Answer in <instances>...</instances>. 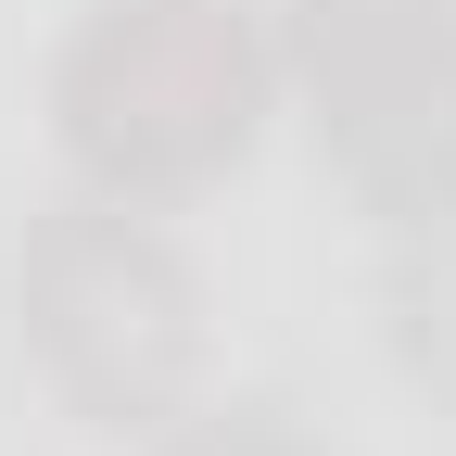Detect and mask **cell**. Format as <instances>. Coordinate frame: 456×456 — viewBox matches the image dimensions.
<instances>
[{
  "instance_id": "3957f363",
  "label": "cell",
  "mask_w": 456,
  "mask_h": 456,
  "mask_svg": "<svg viewBox=\"0 0 456 456\" xmlns=\"http://www.w3.org/2000/svg\"><path fill=\"white\" fill-rule=\"evenodd\" d=\"M279 64L368 216L406 228L456 203V0H292Z\"/></svg>"
},
{
  "instance_id": "5b68a950",
  "label": "cell",
  "mask_w": 456,
  "mask_h": 456,
  "mask_svg": "<svg viewBox=\"0 0 456 456\" xmlns=\"http://www.w3.org/2000/svg\"><path fill=\"white\" fill-rule=\"evenodd\" d=\"M152 456H330V444L292 406H203V419L178 406V419L152 431Z\"/></svg>"
},
{
  "instance_id": "6da1fadb",
  "label": "cell",
  "mask_w": 456,
  "mask_h": 456,
  "mask_svg": "<svg viewBox=\"0 0 456 456\" xmlns=\"http://www.w3.org/2000/svg\"><path fill=\"white\" fill-rule=\"evenodd\" d=\"M266 89L279 51L254 0H89L51 64V140L114 203H178L254 152Z\"/></svg>"
},
{
  "instance_id": "7a4b0ae2",
  "label": "cell",
  "mask_w": 456,
  "mask_h": 456,
  "mask_svg": "<svg viewBox=\"0 0 456 456\" xmlns=\"http://www.w3.org/2000/svg\"><path fill=\"white\" fill-rule=\"evenodd\" d=\"M13 342L64 393V419L152 444L203 380V279L152 228V203L77 191L13 241Z\"/></svg>"
},
{
  "instance_id": "277c9868",
  "label": "cell",
  "mask_w": 456,
  "mask_h": 456,
  "mask_svg": "<svg viewBox=\"0 0 456 456\" xmlns=\"http://www.w3.org/2000/svg\"><path fill=\"white\" fill-rule=\"evenodd\" d=\"M380 342H393V368L456 419V203L393 228V254H380Z\"/></svg>"
}]
</instances>
